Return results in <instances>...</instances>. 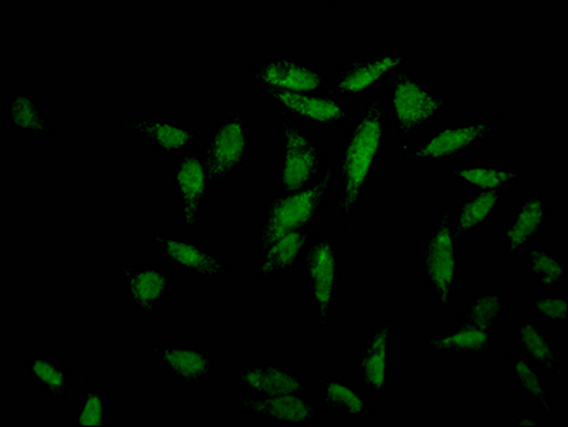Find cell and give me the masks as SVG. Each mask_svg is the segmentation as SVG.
<instances>
[{
	"label": "cell",
	"instance_id": "24",
	"mask_svg": "<svg viewBox=\"0 0 568 427\" xmlns=\"http://www.w3.org/2000/svg\"><path fill=\"white\" fill-rule=\"evenodd\" d=\"M316 399L326 418L368 421L375 418V406L363 388L344 375H322L317 379Z\"/></svg>",
	"mask_w": 568,
	"mask_h": 427
},
{
	"label": "cell",
	"instance_id": "11",
	"mask_svg": "<svg viewBox=\"0 0 568 427\" xmlns=\"http://www.w3.org/2000/svg\"><path fill=\"white\" fill-rule=\"evenodd\" d=\"M149 247L174 271L196 282L216 283L235 272L225 254L207 246L200 237L171 228H151Z\"/></svg>",
	"mask_w": 568,
	"mask_h": 427
},
{
	"label": "cell",
	"instance_id": "25",
	"mask_svg": "<svg viewBox=\"0 0 568 427\" xmlns=\"http://www.w3.org/2000/svg\"><path fill=\"white\" fill-rule=\"evenodd\" d=\"M316 232V227L304 228L278 237L257 257L255 272L247 277V283L256 286L292 276L301 266L307 244Z\"/></svg>",
	"mask_w": 568,
	"mask_h": 427
},
{
	"label": "cell",
	"instance_id": "16",
	"mask_svg": "<svg viewBox=\"0 0 568 427\" xmlns=\"http://www.w3.org/2000/svg\"><path fill=\"white\" fill-rule=\"evenodd\" d=\"M398 322L397 309L390 308L378 327L365 332L355 354V383L378 399L387 396L390 386V349Z\"/></svg>",
	"mask_w": 568,
	"mask_h": 427
},
{
	"label": "cell",
	"instance_id": "22",
	"mask_svg": "<svg viewBox=\"0 0 568 427\" xmlns=\"http://www.w3.org/2000/svg\"><path fill=\"white\" fill-rule=\"evenodd\" d=\"M499 329L455 324L449 328L426 329L418 339L424 353L439 358H486L495 349Z\"/></svg>",
	"mask_w": 568,
	"mask_h": 427
},
{
	"label": "cell",
	"instance_id": "20",
	"mask_svg": "<svg viewBox=\"0 0 568 427\" xmlns=\"http://www.w3.org/2000/svg\"><path fill=\"white\" fill-rule=\"evenodd\" d=\"M551 211L546 191H524L517 196L500 233L504 256L524 257L549 228Z\"/></svg>",
	"mask_w": 568,
	"mask_h": 427
},
{
	"label": "cell",
	"instance_id": "19",
	"mask_svg": "<svg viewBox=\"0 0 568 427\" xmlns=\"http://www.w3.org/2000/svg\"><path fill=\"white\" fill-rule=\"evenodd\" d=\"M430 175L439 181L458 183L465 191L511 192L516 191L521 182L536 181L539 171L500 161H458L430 166Z\"/></svg>",
	"mask_w": 568,
	"mask_h": 427
},
{
	"label": "cell",
	"instance_id": "26",
	"mask_svg": "<svg viewBox=\"0 0 568 427\" xmlns=\"http://www.w3.org/2000/svg\"><path fill=\"white\" fill-rule=\"evenodd\" d=\"M510 333L516 337V347L532 365L557 383H565L566 365L559 359L556 339L545 324L536 318L516 317L511 319Z\"/></svg>",
	"mask_w": 568,
	"mask_h": 427
},
{
	"label": "cell",
	"instance_id": "34",
	"mask_svg": "<svg viewBox=\"0 0 568 427\" xmlns=\"http://www.w3.org/2000/svg\"><path fill=\"white\" fill-rule=\"evenodd\" d=\"M511 425L514 426H530V427H541L546 425L545 418L539 414V411H527L519 410L516 411L514 418H511Z\"/></svg>",
	"mask_w": 568,
	"mask_h": 427
},
{
	"label": "cell",
	"instance_id": "5",
	"mask_svg": "<svg viewBox=\"0 0 568 427\" xmlns=\"http://www.w3.org/2000/svg\"><path fill=\"white\" fill-rule=\"evenodd\" d=\"M384 95L390 130L397 135L399 149L433 130L453 109V99L443 89L420 80L414 65L390 81Z\"/></svg>",
	"mask_w": 568,
	"mask_h": 427
},
{
	"label": "cell",
	"instance_id": "23",
	"mask_svg": "<svg viewBox=\"0 0 568 427\" xmlns=\"http://www.w3.org/2000/svg\"><path fill=\"white\" fill-rule=\"evenodd\" d=\"M2 124L10 134L38 141L60 142L63 130L54 124L42 99L29 90H13L2 101Z\"/></svg>",
	"mask_w": 568,
	"mask_h": 427
},
{
	"label": "cell",
	"instance_id": "1",
	"mask_svg": "<svg viewBox=\"0 0 568 427\" xmlns=\"http://www.w3.org/2000/svg\"><path fill=\"white\" fill-rule=\"evenodd\" d=\"M390 130L384 90L364 101L342 140L334 146L332 166L334 193L329 215L337 217V232L352 228L367 195L378 180L390 152Z\"/></svg>",
	"mask_w": 568,
	"mask_h": 427
},
{
	"label": "cell",
	"instance_id": "6",
	"mask_svg": "<svg viewBox=\"0 0 568 427\" xmlns=\"http://www.w3.org/2000/svg\"><path fill=\"white\" fill-rule=\"evenodd\" d=\"M272 114L278 146L276 185L282 192L306 190L332 166L328 146L323 136L302 129L286 116Z\"/></svg>",
	"mask_w": 568,
	"mask_h": 427
},
{
	"label": "cell",
	"instance_id": "2",
	"mask_svg": "<svg viewBox=\"0 0 568 427\" xmlns=\"http://www.w3.org/2000/svg\"><path fill=\"white\" fill-rule=\"evenodd\" d=\"M334 183L333 166H329L326 174L306 190L282 192L276 182L263 187L251 256L257 258L273 242L288 233L316 227L332 203Z\"/></svg>",
	"mask_w": 568,
	"mask_h": 427
},
{
	"label": "cell",
	"instance_id": "10",
	"mask_svg": "<svg viewBox=\"0 0 568 427\" xmlns=\"http://www.w3.org/2000/svg\"><path fill=\"white\" fill-rule=\"evenodd\" d=\"M253 99L265 101L272 113L286 116L302 129L323 136L346 131L357 110L332 94L288 93V91L248 89Z\"/></svg>",
	"mask_w": 568,
	"mask_h": 427
},
{
	"label": "cell",
	"instance_id": "31",
	"mask_svg": "<svg viewBox=\"0 0 568 427\" xmlns=\"http://www.w3.org/2000/svg\"><path fill=\"white\" fill-rule=\"evenodd\" d=\"M524 272L541 289H566L567 257L550 242H537L524 254Z\"/></svg>",
	"mask_w": 568,
	"mask_h": 427
},
{
	"label": "cell",
	"instance_id": "4",
	"mask_svg": "<svg viewBox=\"0 0 568 427\" xmlns=\"http://www.w3.org/2000/svg\"><path fill=\"white\" fill-rule=\"evenodd\" d=\"M507 122L509 115L504 111H490L489 114L469 116L462 124L435 126L423 139L399 149V164L429 167L453 164L470 152L494 144Z\"/></svg>",
	"mask_w": 568,
	"mask_h": 427
},
{
	"label": "cell",
	"instance_id": "8",
	"mask_svg": "<svg viewBox=\"0 0 568 427\" xmlns=\"http://www.w3.org/2000/svg\"><path fill=\"white\" fill-rule=\"evenodd\" d=\"M201 150L215 190L235 181L252 160L253 126L247 111L236 105L223 113L207 129Z\"/></svg>",
	"mask_w": 568,
	"mask_h": 427
},
{
	"label": "cell",
	"instance_id": "28",
	"mask_svg": "<svg viewBox=\"0 0 568 427\" xmlns=\"http://www.w3.org/2000/svg\"><path fill=\"white\" fill-rule=\"evenodd\" d=\"M24 378L54 405H64L75 385L73 366L62 363L49 350H36L23 364Z\"/></svg>",
	"mask_w": 568,
	"mask_h": 427
},
{
	"label": "cell",
	"instance_id": "13",
	"mask_svg": "<svg viewBox=\"0 0 568 427\" xmlns=\"http://www.w3.org/2000/svg\"><path fill=\"white\" fill-rule=\"evenodd\" d=\"M333 71L297 55L281 52L258 59L243 75L247 89L329 94Z\"/></svg>",
	"mask_w": 568,
	"mask_h": 427
},
{
	"label": "cell",
	"instance_id": "14",
	"mask_svg": "<svg viewBox=\"0 0 568 427\" xmlns=\"http://www.w3.org/2000/svg\"><path fill=\"white\" fill-rule=\"evenodd\" d=\"M126 304L135 318L154 319L180 283L181 274L164 262H114Z\"/></svg>",
	"mask_w": 568,
	"mask_h": 427
},
{
	"label": "cell",
	"instance_id": "18",
	"mask_svg": "<svg viewBox=\"0 0 568 427\" xmlns=\"http://www.w3.org/2000/svg\"><path fill=\"white\" fill-rule=\"evenodd\" d=\"M233 415L284 427H313L326 421L311 394L241 396L231 401Z\"/></svg>",
	"mask_w": 568,
	"mask_h": 427
},
{
	"label": "cell",
	"instance_id": "9",
	"mask_svg": "<svg viewBox=\"0 0 568 427\" xmlns=\"http://www.w3.org/2000/svg\"><path fill=\"white\" fill-rule=\"evenodd\" d=\"M410 65H414L413 50L404 44H390L369 55L343 60L333 71L329 94L349 104L359 103L387 89Z\"/></svg>",
	"mask_w": 568,
	"mask_h": 427
},
{
	"label": "cell",
	"instance_id": "3",
	"mask_svg": "<svg viewBox=\"0 0 568 427\" xmlns=\"http://www.w3.org/2000/svg\"><path fill=\"white\" fill-rule=\"evenodd\" d=\"M454 205L446 203L435 213L418 246V273L423 287L436 308L454 322L458 297L459 244L454 235Z\"/></svg>",
	"mask_w": 568,
	"mask_h": 427
},
{
	"label": "cell",
	"instance_id": "12",
	"mask_svg": "<svg viewBox=\"0 0 568 427\" xmlns=\"http://www.w3.org/2000/svg\"><path fill=\"white\" fill-rule=\"evenodd\" d=\"M213 192L215 187L207 174L201 144L171 162V196L176 205L178 227L182 233L200 237Z\"/></svg>",
	"mask_w": 568,
	"mask_h": 427
},
{
	"label": "cell",
	"instance_id": "21",
	"mask_svg": "<svg viewBox=\"0 0 568 427\" xmlns=\"http://www.w3.org/2000/svg\"><path fill=\"white\" fill-rule=\"evenodd\" d=\"M227 380L243 394L252 396L311 394V385L303 370L273 363L266 355L230 370Z\"/></svg>",
	"mask_w": 568,
	"mask_h": 427
},
{
	"label": "cell",
	"instance_id": "33",
	"mask_svg": "<svg viewBox=\"0 0 568 427\" xmlns=\"http://www.w3.org/2000/svg\"><path fill=\"white\" fill-rule=\"evenodd\" d=\"M524 305L530 309L540 323L566 329L568 325V297L566 289H541L524 298Z\"/></svg>",
	"mask_w": 568,
	"mask_h": 427
},
{
	"label": "cell",
	"instance_id": "30",
	"mask_svg": "<svg viewBox=\"0 0 568 427\" xmlns=\"http://www.w3.org/2000/svg\"><path fill=\"white\" fill-rule=\"evenodd\" d=\"M455 324L500 329L509 324L505 287L470 289L464 303L456 305Z\"/></svg>",
	"mask_w": 568,
	"mask_h": 427
},
{
	"label": "cell",
	"instance_id": "29",
	"mask_svg": "<svg viewBox=\"0 0 568 427\" xmlns=\"http://www.w3.org/2000/svg\"><path fill=\"white\" fill-rule=\"evenodd\" d=\"M505 363L509 366L510 383L515 385L520 398L535 405L542 418L551 419L555 416L556 404L552 390L537 366L520 353L516 345H509L505 350Z\"/></svg>",
	"mask_w": 568,
	"mask_h": 427
},
{
	"label": "cell",
	"instance_id": "17",
	"mask_svg": "<svg viewBox=\"0 0 568 427\" xmlns=\"http://www.w3.org/2000/svg\"><path fill=\"white\" fill-rule=\"evenodd\" d=\"M149 353L172 384L196 390L212 385L221 364V359L201 343L155 340L150 344Z\"/></svg>",
	"mask_w": 568,
	"mask_h": 427
},
{
	"label": "cell",
	"instance_id": "7",
	"mask_svg": "<svg viewBox=\"0 0 568 427\" xmlns=\"http://www.w3.org/2000/svg\"><path fill=\"white\" fill-rule=\"evenodd\" d=\"M308 299L318 325V343L327 345L332 317L339 309L346 277L342 267L337 237L314 233L303 254L302 264Z\"/></svg>",
	"mask_w": 568,
	"mask_h": 427
},
{
	"label": "cell",
	"instance_id": "15",
	"mask_svg": "<svg viewBox=\"0 0 568 427\" xmlns=\"http://www.w3.org/2000/svg\"><path fill=\"white\" fill-rule=\"evenodd\" d=\"M114 129L144 141L156 155L174 161L201 144V131L194 124L165 114L120 115Z\"/></svg>",
	"mask_w": 568,
	"mask_h": 427
},
{
	"label": "cell",
	"instance_id": "27",
	"mask_svg": "<svg viewBox=\"0 0 568 427\" xmlns=\"http://www.w3.org/2000/svg\"><path fill=\"white\" fill-rule=\"evenodd\" d=\"M505 191H465L454 205V235L458 244L489 228L504 206Z\"/></svg>",
	"mask_w": 568,
	"mask_h": 427
},
{
	"label": "cell",
	"instance_id": "32",
	"mask_svg": "<svg viewBox=\"0 0 568 427\" xmlns=\"http://www.w3.org/2000/svg\"><path fill=\"white\" fill-rule=\"evenodd\" d=\"M78 400L69 419L70 427L113 426V404L105 395L103 385L93 376L85 375L78 383Z\"/></svg>",
	"mask_w": 568,
	"mask_h": 427
}]
</instances>
